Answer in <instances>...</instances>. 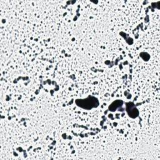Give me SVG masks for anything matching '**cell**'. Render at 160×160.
Here are the masks:
<instances>
[{"instance_id":"6da1fadb","label":"cell","mask_w":160,"mask_h":160,"mask_svg":"<svg viewBox=\"0 0 160 160\" xmlns=\"http://www.w3.org/2000/svg\"><path fill=\"white\" fill-rule=\"evenodd\" d=\"M76 103L79 107L88 110L96 108L99 105V101L98 99L95 97L90 96L85 99H76Z\"/></svg>"},{"instance_id":"7a4b0ae2","label":"cell","mask_w":160,"mask_h":160,"mask_svg":"<svg viewBox=\"0 0 160 160\" xmlns=\"http://www.w3.org/2000/svg\"><path fill=\"white\" fill-rule=\"evenodd\" d=\"M126 110L127 112L129 117L132 118H135L138 116L139 111L135 108L134 104L132 102H128L126 103Z\"/></svg>"},{"instance_id":"3957f363","label":"cell","mask_w":160,"mask_h":160,"mask_svg":"<svg viewBox=\"0 0 160 160\" xmlns=\"http://www.w3.org/2000/svg\"><path fill=\"white\" fill-rule=\"evenodd\" d=\"M121 103H122V101H121V100H117V101H114L109 106V110L111 111H114L118 108V106H118V104H121Z\"/></svg>"}]
</instances>
